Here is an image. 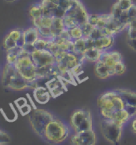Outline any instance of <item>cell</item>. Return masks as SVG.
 I'll return each instance as SVG.
<instances>
[{
  "mask_svg": "<svg viewBox=\"0 0 136 145\" xmlns=\"http://www.w3.org/2000/svg\"><path fill=\"white\" fill-rule=\"evenodd\" d=\"M131 129L132 131H133V132H134L135 134H136V117L133 120V121H132Z\"/></svg>",
  "mask_w": 136,
  "mask_h": 145,
  "instance_id": "35",
  "label": "cell"
},
{
  "mask_svg": "<svg viewBox=\"0 0 136 145\" xmlns=\"http://www.w3.org/2000/svg\"><path fill=\"white\" fill-rule=\"evenodd\" d=\"M71 128L61 120L54 119L48 124L43 139L51 144H61L70 137Z\"/></svg>",
  "mask_w": 136,
  "mask_h": 145,
  "instance_id": "1",
  "label": "cell"
},
{
  "mask_svg": "<svg viewBox=\"0 0 136 145\" xmlns=\"http://www.w3.org/2000/svg\"><path fill=\"white\" fill-rule=\"evenodd\" d=\"M26 97H27V99H28V101H29V102H30V105H31V107L33 108V109H36V108H38L36 105H35V104H34V101L32 100L31 98V97H30V95L29 93L26 94Z\"/></svg>",
  "mask_w": 136,
  "mask_h": 145,
  "instance_id": "34",
  "label": "cell"
},
{
  "mask_svg": "<svg viewBox=\"0 0 136 145\" xmlns=\"http://www.w3.org/2000/svg\"><path fill=\"white\" fill-rule=\"evenodd\" d=\"M103 52L104 51L97 50L95 48H92V49L86 50L83 53V57H84V59L86 60V61L95 63L96 61L100 60V57H101Z\"/></svg>",
  "mask_w": 136,
  "mask_h": 145,
  "instance_id": "16",
  "label": "cell"
},
{
  "mask_svg": "<svg viewBox=\"0 0 136 145\" xmlns=\"http://www.w3.org/2000/svg\"><path fill=\"white\" fill-rule=\"evenodd\" d=\"M4 1H6L7 3H14V2H15V1H17V0H4Z\"/></svg>",
  "mask_w": 136,
  "mask_h": 145,
  "instance_id": "36",
  "label": "cell"
},
{
  "mask_svg": "<svg viewBox=\"0 0 136 145\" xmlns=\"http://www.w3.org/2000/svg\"><path fill=\"white\" fill-rule=\"evenodd\" d=\"M33 97L36 102L40 105H45L50 101L51 95L47 87L38 86L33 89Z\"/></svg>",
  "mask_w": 136,
  "mask_h": 145,
  "instance_id": "11",
  "label": "cell"
},
{
  "mask_svg": "<svg viewBox=\"0 0 136 145\" xmlns=\"http://www.w3.org/2000/svg\"><path fill=\"white\" fill-rule=\"evenodd\" d=\"M70 126L75 132L93 130L91 112L86 109H77L70 117Z\"/></svg>",
  "mask_w": 136,
  "mask_h": 145,
  "instance_id": "4",
  "label": "cell"
},
{
  "mask_svg": "<svg viewBox=\"0 0 136 145\" xmlns=\"http://www.w3.org/2000/svg\"><path fill=\"white\" fill-rule=\"evenodd\" d=\"M11 142V137L7 133L0 130V145H7Z\"/></svg>",
  "mask_w": 136,
  "mask_h": 145,
  "instance_id": "26",
  "label": "cell"
},
{
  "mask_svg": "<svg viewBox=\"0 0 136 145\" xmlns=\"http://www.w3.org/2000/svg\"><path fill=\"white\" fill-rule=\"evenodd\" d=\"M94 73L95 76L100 79H106L111 77L110 68L100 60L94 63Z\"/></svg>",
  "mask_w": 136,
  "mask_h": 145,
  "instance_id": "13",
  "label": "cell"
},
{
  "mask_svg": "<svg viewBox=\"0 0 136 145\" xmlns=\"http://www.w3.org/2000/svg\"><path fill=\"white\" fill-rule=\"evenodd\" d=\"M0 75H1V70H0Z\"/></svg>",
  "mask_w": 136,
  "mask_h": 145,
  "instance_id": "37",
  "label": "cell"
},
{
  "mask_svg": "<svg viewBox=\"0 0 136 145\" xmlns=\"http://www.w3.org/2000/svg\"><path fill=\"white\" fill-rule=\"evenodd\" d=\"M123 12V10L122 9L120 8V7L118 4V3L116 2L115 4L112 6L111 10V15L112 16L113 18L115 19H119V18L121 17L122 14Z\"/></svg>",
  "mask_w": 136,
  "mask_h": 145,
  "instance_id": "22",
  "label": "cell"
},
{
  "mask_svg": "<svg viewBox=\"0 0 136 145\" xmlns=\"http://www.w3.org/2000/svg\"><path fill=\"white\" fill-rule=\"evenodd\" d=\"M123 125L113 120L103 119L101 123V132L103 137L109 143L116 144L119 143L122 137Z\"/></svg>",
  "mask_w": 136,
  "mask_h": 145,
  "instance_id": "6",
  "label": "cell"
},
{
  "mask_svg": "<svg viewBox=\"0 0 136 145\" xmlns=\"http://www.w3.org/2000/svg\"><path fill=\"white\" fill-rule=\"evenodd\" d=\"M68 33H69L70 39L72 41H75L83 38V32L81 26H76L75 28L68 30Z\"/></svg>",
  "mask_w": 136,
  "mask_h": 145,
  "instance_id": "19",
  "label": "cell"
},
{
  "mask_svg": "<svg viewBox=\"0 0 136 145\" xmlns=\"http://www.w3.org/2000/svg\"><path fill=\"white\" fill-rule=\"evenodd\" d=\"M14 65L20 75L26 81L37 80V68L30 57V54L27 52L19 56Z\"/></svg>",
  "mask_w": 136,
  "mask_h": 145,
  "instance_id": "5",
  "label": "cell"
},
{
  "mask_svg": "<svg viewBox=\"0 0 136 145\" xmlns=\"http://www.w3.org/2000/svg\"><path fill=\"white\" fill-rule=\"evenodd\" d=\"M96 142L97 137L94 130L75 132L70 138L71 145H95Z\"/></svg>",
  "mask_w": 136,
  "mask_h": 145,
  "instance_id": "8",
  "label": "cell"
},
{
  "mask_svg": "<svg viewBox=\"0 0 136 145\" xmlns=\"http://www.w3.org/2000/svg\"><path fill=\"white\" fill-rule=\"evenodd\" d=\"M100 42H101V45H102V49L103 51H106L108 49H110L115 42V39L114 36L111 35H106L100 39Z\"/></svg>",
  "mask_w": 136,
  "mask_h": 145,
  "instance_id": "20",
  "label": "cell"
},
{
  "mask_svg": "<svg viewBox=\"0 0 136 145\" xmlns=\"http://www.w3.org/2000/svg\"><path fill=\"white\" fill-rule=\"evenodd\" d=\"M131 118V117L129 115L126 109H122V110H115L113 112V115H112L111 120H113L116 122H118L119 124L124 125L127 123Z\"/></svg>",
  "mask_w": 136,
  "mask_h": 145,
  "instance_id": "15",
  "label": "cell"
},
{
  "mask_svg": "<svg viewBox=\"0 0 136 145\" xmlns=\"http://www.w3.org/2000/svg\"><path fill=\"white\" fill-rule=\"evenodd\" d=\"M30 57L36 68H43L56 65L55 56L48 50H35L30 54Z\"/></svg>",
  "mask_w": 136,
  "mask_h": 145,
  "instance_id": "7",
  "label": "cell"
},
{
  "mask_svg": "<svg viewBox=\"0 0 136 145\" xmlns=\"http://www.w3.org/2000/svg\"><path fill=\"white\" fill-rule=\"evenodd\" d=\"M32 110H33V108L29 104L26 105L22 107V108H20L18 109V111H19V112H20V114L22 116H26L28 115V114H30V112H32Z\"/></svg>",
  "mask_w": 136,
  "mask_h": 145,
  "instance_id": "27",
  "label": "cell"
},
{
  "mask_svg": "<svg viewBox=\"0 0 136 145\" xmlns=\"http://www.w3.org/2000/svg\"><path fill=\"white\" fill-rule=\"evenodd\" d=\"M126 105H132L136 107V92L129 89H116Z\"/></svg>",
  "mask_w": 136,
  "mask_h": 145,
  "instance_id": "14",
  "label": "cell"
},
{
  "mask_svg": "<svg viewBox=\"0 0 136 145\" xmlns=\"http://www.w3.org/2000/svg\"><path fill=\"white\" fill-rule=\"evenodd\" d=\"M98 18H99V14H90L88 22L90 25H92L95 27L97 23H98Z\"/></svg>",
  "mask_w": 136,
  "mask_h": 145,
  "instance_id": "30",
  "label": "cell"
},
{
  "mask_svg": "<svg viewBox=\"0 0 136 145\" xmlns=\"http://www.w3.org/2000/svg\"><path fill=\"white\" fill-rule=\"evenodd\" d=\"M14 103H15V105L16 106L18 109H19L20 108L23 107L26 105H27L28 101H27V100L25 97H20V98H18L17 100H15Z\"/></svg>",
  "mask_w": 136,
  "mask_h": 145,
  "instance_id": "28",
  "label": "cell"
},
{
  "mask_svg": "<svg viewBox=\"0 0 136 145\" xmlns=\"http://www.w3.org/2000/svg\"><path fill=\"white\" fill-rule=\"evenodd\" d=\"M74 43H75V53L74 54H75L77 55L83 54V53L86 50L85 38L75 40V41H74Z\"/></svg>",
  "mask_w": 136,
  "mask_h": 145,
  "instance_id": "18",
  "label": "cell"
},
{
  "mask_svg": "<svg viewBox=\"0 0 136 145\" xmlns=\"http://www.w3.org/2000/svg\"><path fill=\"white\" fill-rule=\"evenodd\" d=\"M128 16L130 18V21L131 22L133 20L136 19V5L134 4L131 8L127 10Z\"/></svg>",
  "mask_w": 136,
  "mask_h": 145,
  "instance_id": "29",
  "label": "cell"
},
{
  "mask_svg": "<svg viewBox=\"0 0 136 145\" xmlns=\"http://www.w3.org/2000/svg\"><path fill=\"white\" fill-rule=\"evenodd\" d=\"M125 109L127 111L129 115L131 116V117H133L136 115V107L132 106V105H126Z\"/></svg>",
  "mask_w": 136,
  "mask_h": 145,
  "instance_id": "31",
  "label": "cell"
},
{
  "mask_svg": "<svg viewBox=\"0 0 136 145\" xmlns=\"http://www.w3.org/2000/svg\"><path fill=\"white\" fill-rule=\"evenodd\" d=\"M113 69L115 71V75H121V74H123L126 72L127 67L123 61H120V62H118L115 65V67Z\"/></svg>",
  "mask_w": 136,
  "mask_h": 145,
  "instance_id": "25",
  "label": "cell"
},
{
  "mask_svg": "<svg viewBox=\"0 0 136 145\" xmlns=\"http://www.w3.org/2000/svg\"><path fill=\"white\" fill-rule=\"evenodd\" d=\"M116 90L109 91L105 93L102 94L97 101V104L99 109H109V110H115L113 98L116 94Z\"/></svg>",
  "mask_w": 136,
  "mask_h": 145,
  "instance_id": "9",
  "label": "cell"
},
{
  "mask_svg": "<svg viewBox=\"0 0 136 145\" xmlns=\"http://www.w3.org/2000/svg\"><path fill=\"white\" fill-rule=\"evenodd\" d=\"M40 38L38 28L31 26L22 31V40L24 45H34V43ZM23 45V46H24Z\"/></svg>",
  "mask_w": 136,
  "mask_h": 145,
  "instance_id": "12",
  "label": "cell"
},
{
  "mask_svg": "<svg viewBox=\"0 0 136 145\" xmlns=\"http://www.w3.org/2000/svg\"><path fill=\"white\" fill-rule=\"evenodd\" d=\"M52 28H54L57 30H60V31L63 30L65 29V26H64L63 18H54Z\"/></svg>",
  "mask_w": 136,
  "mask_h": 145,
  "instance_id": "23",
  "label": "cell"
},
{
  "mask_svg": "<svg viewBox=\"0 0 136 145\" xmlns=\"http://www.w3.org/2000/svg\"><path fill=\"white\" fill-rule=\"evenodd\" d=\"M118 4L123 11H127L129 9L135 4L133 3V0H118Z\"/></svg>",
  "mask_w": 136,
  "mask_h": 145,
  "instance_id": "24",
  "label": "cell"
},
{
  "mask_svg": "<svg viewBox=\"0 0 136 145\" xmlns=\"http://www.w3.org/2000/svg\"><path fill=\"white\" fill-rule=\"evenodd\" d=\"M127 44L129 47L133 51L136 52V39H128Z\"/></svg>",
  "mask_w": 136,
  "mask_h": 145,
  "instance_id": "33",
  "label": "cell"
},
{
  "mask_svg": "<svg viewBox=\"0 0 136 145\" xmlns=\"http://www.w3.org/2000/svg\"><path fill=\"white\" fill-rule=\"evenodd\" d=\"M46 87L51 93V97L54 98L57 97L64 92L63 85L59 77H52L50 81H48L46 83Z\"/></svg>",
  "mask_w": 136,
  "mask_h": 145,
  "instance_id": "10",
  "label": "cell"
},
{
  "mask_svg": "<svg viewBox=\"0 0 136 145\" xmlns=\"http://www.w3.org/2000/svg\"><path fill=\"white\" fill-rule=\"evenodd\" d=\"M2 84L6 88L14 91H22L30 89V81L22 77L14 65L6 62L2 72Z\"/></svg>",
  "mask_w": 136,
  "mask_h": 145,
  "instance_id": "2",
  "label": "cell"
},
{
  "mask_svg": "<svg viewBox=\"0 0 136 145\" xmlns=\"http://www.w3.org/2000/svg\"><path fill=\"white\" fill-rule=\"evenodd\" d=\"M29 15L31 19L43 17V9L40 3L32 4L29 9Z\"/></svg>",
  "mask_w": 136,
  "mask_h": 145,
  "instance_id": "17",
  "label": "cell"
},
{
  "mask_svg": "<svg viewBox=\"0 0 136 145\" xmlns=\"http://www.w3.org/2000/svg\"><path fill=\"white\" fill-rule=\"evenodd\" d=\"M128 39H136V29L131 26H128Z\"/></svg>",
  "mask_w": 136,
  "mask_h": 145,
  "instance_id": "32",
  "label": "cell"
},
{
  "mask_svg": "<svg viewBox=\"0 0 136 145\" xmlns=\"http://www.w3.org/2000/svg\"><path fill=\"white\" fill-rule=\"evenodd\" d=\"M63 23H64V26H65V29L67 30H70V29H72V28H75L76 26H79V23L78 22L75 20V18L73 17H71V16H64L63 18Z\"/></svg>",
  "mask_w": 136,
  "mask_h": 145,
  "instance_id": "21",
  "label": "cell"
},
{
  "mask_svg": "<svg viewBox=\"0 0 136 145\" xmlns=\"http://www.w3.org/2000/svg\"><path fill=\"white\" fill-rule=\"evenodd\" d=\"M54 115L46 109H33L29 116V122L34 132L43 138L48 124L54 119Z\"/></svg>",
  "mask_w": 136,
  "mask_h": 145,
  "instance_id": "3",
  "label": "cell"
}]
</instances>
